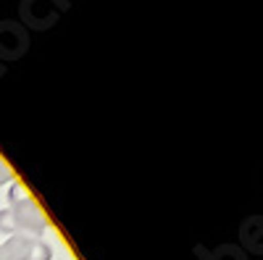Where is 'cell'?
<instances>
[{"label":"cell","instance_id":"2","mask_svg":"<svg viewBox=\"0 0 263 260\" xmlns=\"http://www.w3.org/2000/svg\"><path fill=\"white\" fill-rule=\"evenodd\" d=\"M0 255L3 260H50L53 250L37 236L27 234H11L8 239L0 245Z\"/></svg>","mask_w":263,"mask_h":260},{"label":"cell","instance_id":"6","mask_svg":"<svg viewBox=\"0 0 263 260\" xmlns=\"http://www.w3.org/2000/svg\"><path fill=\"white\" fill-rule=\"evenodd\" d=\"M21 18H24L27 27H32V29H50L58 21V13L50 11L45 16H40L37 13V0H24V6H21Z\"/></svg>","mask_w":263,"mask_h":260},{"label":"cell","instance_id":"8","mask_svg":"<svg viewBox=\"0 0 263 260\" xmlns=\"http://www.w3.org/2000/svg\"><path fill=\"white\" fill-rule=\"evenodd\" d=\"M8 182H13V173H11V168H8L3 161H0V187L8 184Z\"/></svg>","mask_w":263,"mask_h":260},{"label":"cell","instance_id":"10","mask_svg":"<svg viewBox=\"0 0 263 260\" xmlns=\"http://www.w3.org/2000/svg\"><path fill=\"white\" fill-rule=\"evenodd\" d=\"M0 260H3V255H0Z\"/></svg>","mask_w":263,"mask_h":260},{"label":"cell","instance_id":"3","mask_svg":"<svg viewBox=\"0 0 263 260\" xmlns=\"http://www.w3.org/2000/svg\"><path fill=\"white\" fill-rule=\"evenodd\" d=\"M29 48V37L18 24H11V21H3L0 24V58L6 61H16L27 53Z\"/></svg>","mask_w":263,"mask_h":260},{"label":"cell","instance_id":"9","mask_svg":"<svg viewBox=\"0 0 263 260\" xmlns=\"http://www.w3.org/2000/svg\"><path fill=\"white\" fill-rule=\"evenodd\" d=\"M50 6L55 11H69V0H50Z\"/></svg>","mask_w":263,"mask_h":260},{"label":"cell","instance_id":"5","mask_svg":"<svg viewBox=\"0 0 263 260\" xmlns=\"http://www.w3.org/2000/svg\"><path fill=\"white\" fill-rule=\"evenodd\" d=\"M192 252L200 260H248L245 250L237 247V245H218L216 250H205L203 245H195Z\"/></svg>","mask_w":263,"mask_h":260},{"label":"cell","instance_id":"7","mask_svg":"<svg viewBox=\"0 0 263 260\" xmlns=\"http://www.w3.org/2000/svg\"><path fill=\"white\" fill-rule=\"evenodd\" d=\"M0 231L3 234H16V224H13V215H11V210L6 208V210H0Z\"/></svg>","mask_w":263,"mask_h":260},{"label":"cell","instance_id":"4","mask_svg":"<svg viewBox=\"0 0 263 260\" xmlns=\"http://www.w3.org/2000/svg\"><path fill=\"white\" fill-rule=\"evenodd\" d=\"M239 239L250 252L263 255V215H250L239 226Z\"/></svg>","mask_w":263,"mask_h":260},{"label":"cell","instance_id":"1","mask_svg":"<svg viewBox=\"0 0 263 260\" xmlns=\"http://www.w3.org/2000/svg\"><path fill=\"white\" fill-rule=\"evenodd\" d=\"M8 203H11V215H13V224H16V234H27V236H37L45 234L48 229V218L45 213L40 210V205L27 194V189L21 187L18 182L11 184L8 192Z\"/></svg>","mask_w":263,"mask_h":260}]
</instances>
